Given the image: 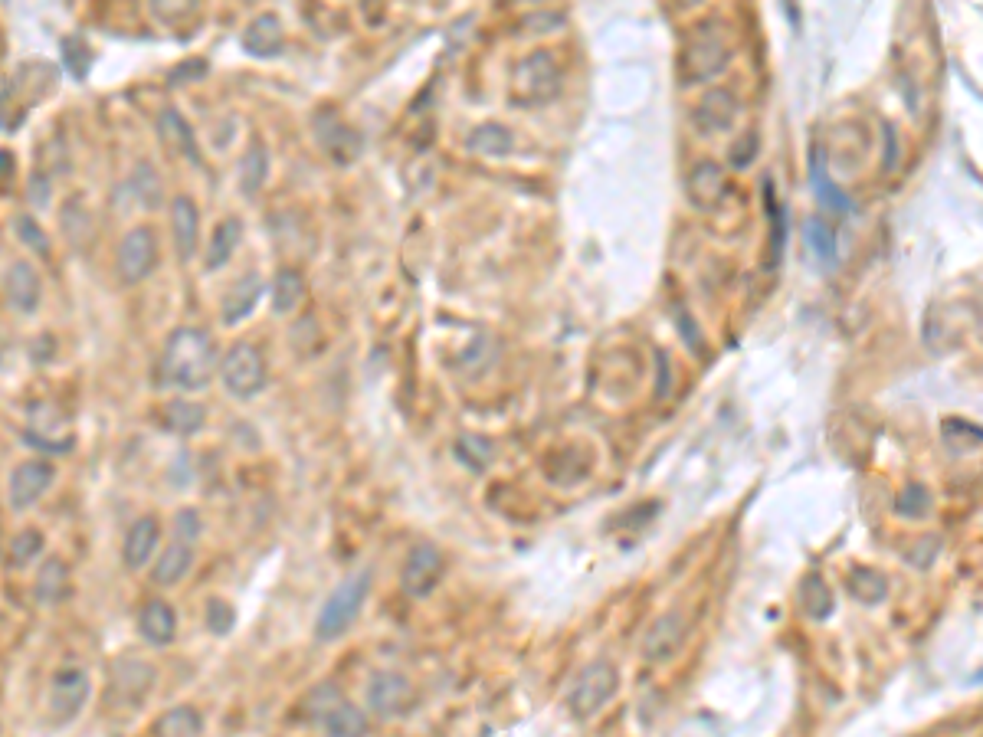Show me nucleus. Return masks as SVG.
I'll return each instance as SVG.
<instances>
[{"label":"nucleus","mask_w":983,"mask_h":737,"mask_svg":"<svg viewBox=\"0 0 983 737\" xmlns=\"http://www.w3.org/2000/svg\"><path fill=\"white\" fill-rule=\"evenodd\" d=\"M217 367H220V354L210 331L181 325L164 338V351L158 361V377L164 387H174L181 394H194V390H204L210 384Z\"/></svg>","instance_id":"nucleus-1"},{"label":"nucleus","mask_w":983,"mask_h":737,"mask_svg":"<svg viewBox=\"0 0 983 737\" xmlns=\"http://www.w3.org/2000/svg\"><path fill=\"white\" fill-rule=\"evenodd\" d=\"M371 593V570H358V574L345 577L341 584L331 590V597L325 600V606L318 610V620H315V639L322 643H335L348 633L354 626V620L361 616V606Z\"/></svg>","instance_id":"nucleus-2"},{"label":"nucleus","mask_w":983,"mask_h":737,"mask_svg":"<svg viewBox=\"0 0 983 737\" xmlns=\"http://www.w3.org/2000/svg\"><path fill=\"white\" fill-rule=\"evenodd\" d=\"M728 59H731V46H728L725 30H721L718 23H698V27L692 30L689 43H685V50H682L679 76H682L685 86L708 82L728 66Z\"/></svg>","instance_id":"nucleus-3"},{"label":"nucleus","mask_w":983,"mask_h":737,"mask_svg":"<svg viewBox=\"0 0 983 737\" xmlns=\"http://www.w3.org/2000/svg\"><path fill=\"white\" fill-rule=\"evenodd\" d=\"M217 374H220L223 390H227L233 400H253L269 380L263 351L250 341L233 344V348L220 358Z\"/></svg>","instance_id":"nucleus-4"},{"label":"nucleus","mask_w":983,"mask_h":737,"mask_svg":"<svg viewBox=\"0 0 983 737\" xmlns=\"http://www.w3.org/2000/svg\"><path fill=\"white\" fill-rule=\"evenodd\" d=\"M89 698H92V675L82 665H63L50 679L46 711H50L53 724H73L86 711Z\"/></svg>","instance_id":"nucleus-5"},{"label":"nucleus","mask_w":983,"mask_h":737,"mask_svg":"<svg viewBox=\"0 0 983 737\" xmlns=\"http://www.w3.org/2000/svg\"><path fill=\"white\" fill-rule=\"evenodd\" d=\"M561 92V66L551 53H531L525 63L515 69L512 95L518 105H544Z\"/></svg>","instance_id":"nucleus-6"},{"label":"nucleus","mask_w":983,"mask_h":737,"mask_svg":"<svg viewBox=\"0 0 983 737\" xmlns=\"http://www.w3.org/2000/svg\"><path fill=\"white\" fill-rule=\"evenodd\" d=\"M617 688H620L617 669H613L607 659H597L574 679L567 701H571V711L577 718H590V715H597L600 708L610 705L613 695H617Z\"/></svg>","instance_id":"nucleus-7"},{"label":"nucleus","mask_w":983,"mask_h":737,"mask_svg":"<svg viewBox=\"0 0 983 737\" xmlns=\"http://www.w3.org/2000/svg\"><path fill=\"white\" fill-rule=\"evenodd\" d=\"M158 259H161L158 233L151 227H132L122 236V243H118V249H115L118 276H122L128 285L145 282L151 272L158 269Z\"/></svg>","instance_id":"nucleus-8"},{"label":"nucleus","mask_w":983,"mask_h":737,"mask_svg":"<svg viewBox=\"0 0 983 737\" xmlns=\"http://www.w3.org/2000/svg\"><path fill=\"white\" fill-rule=\"evenodd\" d=\"M367 708L374 711L377 718H400V715H407V711L413 708V685L407 675H400V672H374L371 679H367Z\"/></svg>","instance_id":"nucleus-9"},{"label":"nucleus","mask_w":983,"mask_h":737,"mask_svg":"<svg viewBox=\"0 0 983 737\" xmlns=\"http://www.w3.org/2000/svg\"><path fill=\"white\" fill-rule=\"evenodd\" d=\"M56 479V466L50 459H23L20 466L10 472L7 482V502L14 511H27L50 492Z\"/></svg>","instance_id":"nucleus-10"},{"label":"nucleus","mask_w":983,"mask_h":737,"mask_svg":"<svg viewBox=\"0 0 983 737\" xmlns=\"http://www.w3.org/2000/svg\"><path fill=\"white\" fill-rule=\"evenodd\" d=\"M443 567L446 564H443L440 548H433V544H417V548H413L410 557H407L404 574H400V587H404L407 597H413V600L430 597V593L436 590V584H440Z\"/></svg>","instance_id":"nucleus-11"},{"label":"nucleus","mask_w":983,"mask_h":737,"mask_svg":"<svg viewBox=\"0 0 983 737\" xmlns=\"http://www.w3.org/2000/svg\"><path fill=\"white\" fill-rule=\"evenodd\" d=\"M161 518L158 515H141L128 525L122 538V564L128 570H145L161 551Z\"/></svg>","instance_id":"nucleus-12"},{"label":"nucleus","mask_w":983,"mask_h":737,"mask_svg":"<svg viewBox=\"0 0 983 737\" xmlns=\"http://www.w3.org/2000/svg\"><path fill=\"white\" fill-rule=\"evenodd\" d=\"M69 593H73V570L59 554L43 557V564L37 567V577H33V600L43 610H53V606L66 603Z\"/></svg>","instance_id":"nucleus-13"},{"label":"nucleus","mask_w":983,"mask_h":737,"mask_svg":"<svg viewBox=\"0 0 983 737\" xmlns=\"http://www.w3.org/2000/svg\"><path fill=\"white\" fill-rule=\"evenodd\" d=\"M4 295H7V302L17 308V312H23V315L37 312L40 302H43L40 272L33 269L30 263H10V269L4 272Z\"/></svg>","instance_id":"nucleus-14"},{"label":"nucleus","mask_w":983,"mask_h":737,"mask_svg":"<svg viewBox=\"0 0 983 737\" xmlns=\"http://www.w3.org/2000/svg\"><path fill=\"white\" fill-rule=\"evenodd\" d=\"M194 544L187 541H171L158 551V557L151 561V584L155 587H177L181 580L194 570Z\"/></svg>","instance_id":"nucleus-15"},{"label":"nucleus","mask_w":983,"mask_h":737,"mask_svg":"<svg viewBox=\"0 0 983 737\" xmlns=\"http://www.w3.org/2000/svg\"><path fill=\"white\" fill-rule=\"evenodd\" d=\"M171 236L177 256L187 263L200 246V207L194 204V197L177 194L171 200Z\"/></svg>","instance_id":"nucleus-16"},{"label":"nucleus","mask_w":983,"mask_h":737,"mask_svg":"<svg viewBox=\"0 0 983 737\" xmlns=\"http://www.w3.org/2000/svg\"><path fill=\"white\" fill-rule=\"evenodd\" d=\"M138 636L148 646L164 649L177 639V613L168 600H148L138 610Z\"/></svg>","instance_id":"nucleus-17"},{"label":"nucleus","mask_w":983,"mask_h":737,"mask_svg":"<svg viewBox=\"0 0 983 737\" xmlns=\"http://www.w3.org/2000/svg\"><path fill=\"white\" fill-rule=\"evenodd\" d=\"M685 643V620L679 613H666L649 626V633L643 639V659L646 662H669L679 646Z\"/></svg>","instance_id":"nucleus-18"},{"label":"nucleus","mask_w":983,"mask_h":737,"mask_svg":"<svg viewBox=\"0 0 983 737\" xmlns=\"http://www.w3.org/2000/svg\"><path fill=\"white\" fill-rule=\"evenodd\" d=\"M240 43H243V50L250 56H256V59L279 56L282 46H286V30H282V20L276 14H259L256 20L246 23Z\"/></svg>","instance_id":"nucleus-19"},{"label":"nucleus","mask_w":983,"mask_h":737,"mask_svg":"<svg viewBox=\"0 0 983 737\" xmlns=\"http://www.w3.org/2000/svg\"><path fill=\"white\" fill-rule=\"evenodd\" d=\"M685 187H689V200L702 210H715L721 200L728 197L725 171H721L715 161H698Z\"/></svg>","instance_id":"nucleus-20"},{"label":"nucleus","mask_w":983,"mask_h":737,"mask_svg":"<svg viewBox=\"0 0 983 737\" xmlns=\"http://www.w3.org/2000/svg\"><path fill=\"white\" fill-rule=\"evenodd\" d=\"M158 420L168 433L174 436H194L204 430L207 423V407L191 397H171L164 407L158 410Z\"/></svg>","instance_id":"nucleus-21"},{"label":"nucleus","mask_w":983,"mask_h":737,"mask_svg":"<svg viewBox=\"0 0 983 737\" xmlns=\"http://www.w3.org/2000/svg\"><path fill=\"white\" fill-rule=\"evenodd\" d=\"M734 115H738V99L725 89H712L702 102H698L695 125H698V132H705V135L728 132L734 125Z\"/></svg>","instance_id":"nucleus-22"},{"label":"nucleus","mask_w":983,"mask_h":737,"mask_svg":"<svg viewBox=\"0 0 983 737\" xmlns=\"http://www.w3.org/2000/svg\"><path fill=\"white\" fill-rule=\"evenodd\" d=\"M112 685L118 695H125V701H141L148 695V688L155 685V669L145 659H118L112 669Z\"/></svg>","instance_id":"nucleus-23"},{"label":"nucleus","mask_w":983,"mask_h":737,"mask_svg":"<svg viewBox=\"0 0 983 737\" xmlns=\"http://www.w3.org/2000/svg\"><path fill=\"white\" fill-rule=\"evenodd\" d=\"M243 240V220L240 217H227L213 227L207 249H204V269L207 272H217L230 263V256L236 253V246Z\"/></svg>","instance_id":"nucleus-24"},{"label":"nucleus","mask_w":983,"mask_h":737,"mask_svg":"<svg viewBox=\"0 0 983 737\" xmlns=\"http://www.w3.org/2000/svg\"><path fill=\"white\" fill-rule=\"evenodd\" d=\"M259 295H263V279H259L256 272H250V276H243V279L236 282L227 295H223V305H220V318H223V325H236V322H243V318L256 308Z\"/></svg>","instance_id":"nucleus-25"},{"label":"nucleus","mask_w":983,"mask_h":737,"mask_svg":"<svg viewBox=\"0 0 983 737\" xmlns=\"http://www.w3.org/2000/svg\"><path fill=\"white\" fill-rule=\"evenodd\" d=\"M810 184H813V197L820 200V207L836 210V213H852V200L843 194V187H836L833 177L826 174V161L820 151L810 154Z\"/></svg>","instance_id":"nucleus-26"},{"label":"nucleus","mask_w":983,"mask_h":737,"mask_svg":"<svg viewBox=\"0 0 983 737\" xmlns=\"http://www.w3.org/2000/svg\"><path fill=\"white\" fill-rule=\"evenodd\" d=\"M204 734V715L194 705H174L155 721L151 737H200Z\"/></svg>","instance_id":"nucleus-27"},{"label":"nucleus","mask_w":983,"mask_h":737,"mask_svg":"<svg viewBox=\"0 0 983 737\" xmlns=\"http://www.w3.org/2000/svg\"><path fill=\"white\" fill-rule=\"evenodd\" d=\"M158 132H161V141L171 151L184 154V158H191V161L200 158V154H197V141H194V128H191V122H187L181 112L164 109L161 118H158Z\"/></svg>","instance_id":"nucleus-28"},{"label":"nucleus","mask_w":983,"mask_h":737,"mask_svg":"<svg viewBox=\"0 0 983 737\" xmlns=\"http://www.w3.org/2000/svg\"><path fill=\"white\" fill-rule=\"evenodd\" d=\"M322 728H325L328 737H364L367 734V715L358 705H351V701L341 698L338 705H331L325 711Z\"/></svg>","instance_id":"nucleus-29"},{"label":"nucleus","mask_w":983,"mask_h":737,"mask_svg":"<svg viewBox=\"0 0 983 737\" xmlns=\"http://www.w3.org/2000/svg\"><path fill=\"white\" fill-rule=\"evenodd\" d=\"M764 207H767V220H771V256H767V269H777L787 243V207H780L771 177L764 181Z\"/></svg>","instance_id":"nucleus-30"},{"label":"nucleus","mask_w":983,"mask_h":737,"mask_svg":"<svg viewBox=\"0 0 983 737\" xmlns=\"http://www.w3.org/2000/svg\"><path fill=\"white\" fill-rule=\"evenodd\" d=\"M266 174H269V148L263 141H250V148L243 151L240 158V187L246 197L259 194V187L266 184Z\"/></svg>","instance_id":"nucleus-31"},{"label":"nucleus","mask_w":983,"mask_h":737,"mask_svg":"<svg viewBox=\"0 0 983 737\" xmlns=\"http://www.w3.org/2000/svg\"><path fill=\"white\" fill-rule=\"evenodd\" d=\"M803 240H807L810 253L820 259V263L829 269L836 266V253H839V240H836V230L829 227L823 217H807L803 220Z\"/></svg>","instance_id":"nucleus-32"},{"label":"nucleus","mask_w":983,"mask_h":737,"mask_svg":"<svg viewBox=\"0 0 983 737\" xmlns=\"http://www.w3.org/2000/svg\"><path fill=\"white\" fill-rule=\"evenodd\" d=\"M272 308L279 315H289L299 308V302L305 299V279L299 269H282L276 279H272Z\"/></svg>","instance_id":"nucleus-33"},{"label":"nucleus","mask_w":983,"mask_h":737,"mask_svg":"<svg viewBox=\"0 0 983 737\" xmlns=\"http://www.w3.org/2000/svg\"><path fill=\"white\" fill-rule=\"evenodd\" d=\"M10 567H30L33 561H40V554H46V534L37 528V525H27V528H20L14 538H10Z\"/></svg>","instance_id":"nucleus-34"},{"label":"nucleus","mask_w":983,"mask_h":737,"mask_svg":"<svg viewBox=\"0 0 983 737\" xmlns=\"http://www.w3.org/2000/svg\"><path fill=\"white\" fill-rule=\"evenodd\" d=\"M469 148L476 154H485V158H505V154H512L515 141H512V132H508V128L485 122L469 135Z\"/></svg>","instance_id":"nucleus-35"},{"label":"nucleus","mask_w":983,"mask_h":737,"mask_svg":"<svg viewBox=\"0 0 983 737\" xmlns=\"http://www.w3.org/2000/svg\"><path fill=\"white\" fill-rule=\"evenodd\" d=\"M941 436H944V446L957 456L977 453L980 443H983L980 426L967 423V420H957V416H947V420L941 423Z\"/></svg>","instance_id":"nucleus-36"},{"label":"nucleus","mask_w":983,"mask_h":737,"mask_svg":"<svg viewBox=\"0 0 983 737\" xmlns=\"http://www.w3.org/2000/svg\"><path fill=\"white\" fill-rule=\"evenodd\" d=\"M849 590H852V597H856L859 603H882L885 600V593H888V584L882 580V574H875V570L869 567H856L849 574Z\"/></svg>","instance_id":"nucleus-37"},{"label":"nucleus","mask_w":983,"mask_h":737,"mask_svg":"<svg viewBox=\"0 0 983 737\" xmlns=\"http://www.w3.org/2000/svg\"><path fill=\"white\" fill-rule=\"evenodd\" d=\"M800 600H803V606H807V613L813 616V620H826V616L833 613V593H829V587L823 584V577H816V574L803 580Z\"/></svg>","instance_id":"nucleus-38"},{"label":"nucleus","mask_w":983,"mask_h":737,"mask_svg":"<svg viewBox=\"0 0 983 737\" xmlns=\"http://www.w3.org/2000/svg\"><path fill=\"white\" fill-rule=\"evenodd\" d=\"M204 623L213 636H227L233 633V626H236V610H233V603L230 600H223V597H210L207 606H204Z\"/></svg>","instance_id":"nucleus-39"},{"label":"nucleus","mask_w":983,"mask_h":737,"mask_svg":"<svg viewBox=\"0 0 983 737\" xmlns=\"http://www.w3.org/2000/svg\"><path fill=\"white\" fill-rule=\"evenodd\" d=\"M895 511L902 518H928V511H931V495L925 485H918V482H911L902 489V495H898V502H895Z\"/></svg>","instance_id":"nucleus-40"},{"label":"nucleus","mask_w":983,"mask_h":737,"mask_svg":"<svg viewBox=\"0 0 983 737\" xmlns=\"http://www.w3.org/2000/svg\"><path fill=\"white\" fill-rule=\"evenodd\" d=\"M14 230H17L20 240L33 249V253H40V256L50 253V240H46V230L30 217V213H20V217L14 220Z\"/></svg>","instance_id":"nucleus-41"},{"label":"nucleus","mask_w":983,"mask_h":737,"mask_svg":"<svg viewBox=\"0 0 983 737\" xmlns=\"http://www.w3.org/2000/svg\"><path fill=\"white\" fill-rule=\"evenodd\" d=\"M200 515L194 508H184V511H177L174 515V538L177 541H187V544H194L200 538Z\"/></svg>","instance_id":"nucleus-42"},{"label":"nucleus","mask_w":983,"mask_h":737,"mask_svg":"<svg viewBox=\"0 0 983 737\" xmlns=\"http://www.w3.org/2000/svg\"><path fill=\"white\" fill-rule=\"evenodd\" d=\"M754 154H757V135H744L738 145L731 148V161L738 164V168H748L754 161Z\"/></svg>","instance_id":"nucleus-43"},{"label":"nucleus","mask_w":983,"mask_h":737,"mask_svg":"<svg viewBox=\"0 0 983 737\" xmlns=\"http://www.w3.org/2000/svg\"><path fill=\"white\" fill-rule=\"evenodd\" d=\"M679 331H685V335H689V348L698 354V351H702V335H698V328L692 325V318L689 315H679Z\"/></svg>","instance_id":"nucleus-44"},{"label":"nucleus","mask_w":983,"mask_h":737,"mask_svg":"<svg viewBox=\"0 0 983 737\" xmlns=\"http://www.w3.org/2000/svg\"><path fill=\"white\" fill-rule=\"evenodd\" d=\"M885 135H888V151H885V171L895 168V158H898V148H895V128L885 125Z\"/></svg>","instance_id":"nucleus-45"}]
</instances>
